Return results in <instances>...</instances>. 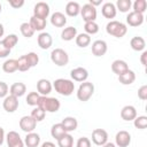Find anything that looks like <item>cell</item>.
Returning <instances> with one entry per match:
<instances>
[{
	"mask_svg": "<svg viewBox=\"0 0 147 147\" xmlns=\"http://www.w3.org/2000/svg\"><path fill=\"white\" fill-rule=\"evenodd\" d=\"M88 3H90V5H92L93 7H96V6H99V5H101V3H102V0H90V1H88Z\"/></svg>",
	"mask_w": 147,
	"mask_h": 147,
	"instance_id": "cell-51",
	"label": "cell"
},
{
	"mask_svg": "<svg viewBox=\"0 0 147 147\" xmlns=\"http://www.w3.org/2000/svg\"><path fill=\"white\" fill-rule=\"evenodd\" d=\"M1 41L3 42V45H5L7 48H9V49L11 51V48L15 47L16 44L18 42V37H17L15 33H10V34H8L7 37H5Z\"/></svg>",
	"mask_w": 147,
	"mask_h": 147,
	"instance_id": "cell-34",
	"label": "cell"
},
{
	"mask_svg": "<svg viewBox=\"0 0 147 147\" xmlns=\"http://www.w3.org/2000/svg\"><path fill=\"white\" fill-rule=\"evenodd\" d=\"M77 34H78L77 29L75 26H67L61 32V39L64 40V41H70V40L75 39Z\"/></svg>",
	"mask_w": 147,
	"mask_h": 147,
	"instance_id": "cell-29",
	"label": "cell"
},
{
	"mask_svg": "<svg viewBox=\"0 0 147 147\" xmlns=\"http://www.w3.org/2000/svg\"><path fill=\"white\" fill-rule=\"evenodd\" d=\"M29 24L31 25V28L36 31H42L45 28H46V20H42V18H39V17H36V16H31L30 17V21H29Z\"/></svg>",
	"mask_w": 147,
	"mask_h": 147,
	"instance_id": "cell-28",
	"label": "cell"
},
{
	"mask_svg": "<svg viewBox=\"0 0 147 147\" xmlns=\"http://www.w3.org/2000/svg\"><path fill=\"white\" fill-rule=\"evenodd\" d=\"M57 147H74V138L70 133H64L57 139Z\"/></svg>",
	"mask_w": 147,
	"mask_h": 147,
	"instance_id": "cell-32",
	"label": "cell"
},
{
	"mask_svg": "<svg viewBox=\"0 0 147 147\" xmlns=\"http://www.w3.org/2000/svg\"><path fill=\"white\" fill-rule=\"evenodd\" d=\"M20 31L23 34V37L25 38H31L34 34V30L31 28V25L29 24V22H24L20 25Z\"/></svg>",
	"mask_w": 147,
	"mask_h": 147,
	"instance_id": "cell-36",
	"label": "cell"
},
{
	"mask_svg": "<svg viewBox=\"0 0 147 147\" xmlns=\"http://www.w3.org/2000/svg\"><path fill=\"white\" fill-rule=\"evenodd\" d=\"M25 57L28 60V63H29L30 68H33V67H36L39 63V56L34 52H30V53L25 54Z\"/></svg>",
	"mask_w": 147,
	"mask_h": 147,
	"instance_id": "cell-42",
	"label": "cell"
},
{
	"mask_svg": "<svg viewBox=\"0 0 147 147\" xmlns=\"http://www.w3.org/2000/svg\"><path fill=\"white\" fill-rule=\"evenodd\" d=\"M37 107L41 108L45 113H56V111H59V109L61 107V102L56 98L40 95Z\"/></svg>",
	"mask_w": 147,
	"mask_h": 147,
	"instance_id": "cell-2",
	"label": "cell"
},
{
	"mask_svg": "<svg viewBox=\"0 0 147 147\" xmlns=\"http://www.w3.org/2000/svg\"><path fill=\"white\" fill-rule=\"evenodd\" d=\"M64 133H67V132H65V130H64V127H63V125H62L61 123H56V124H54V125L51 127V136H52L55 140L60 139Z\"/></svg>",
	"mask_w": 147,
	"mask_h": 147,
	"instance_id": "cell-33",
	"label": "cell"
},
{
	"mask_svg": "<svg viewBox=\"0 0 147 147\" xmlns=\"http://www.w3.org/2000/svg\"><path fill=\"white\" fill-rule=\"evenodd\" d=\"M37 42L41 49H48L53 45V38L48 32H40L37 37Z\"/></svg>",
	"mask_w": 147,
	"mask_h": 147,
	"instance_id": "cell-16",
	"label": "cell"
},
{
	"mask_svg": "<svg viewBox=\"0 0 147 147\" xmlns=\"http://www.w3.org/2000/svg\"><path fill=\"white\" fill-rule=\"evenodd\" d=\"M133 125L134 127L139 129V130H144L147 127V116H137L133 119Z\"/></svg>",
	"mask_w": 147,
	"mask_h": 147,
	"instance_id": "cell-41",
	"label": "cell"
},
{
	"mask_svg": "<svg viewBox=\"0 0 147 147\" xmlns=\"http://www.w3.org/2000/svg\"><path fill=\"white\" fill-rule=\"evenodd\" d=\"M107 49H108L107 42L102 39H98L92 42V54L94 56H98V57L103 56L107 53Z\"/></svg>",
	"mask_w": 147,
	"mask_h": 147,
	"instance_id": "cell-13",
	"label": "cell"
},
{
	"mask_svg": "<svg viewBox=\"0 0 147 147\" xmlns=\"http://www.w3.org/2000/svg\"><path fill=\"white\" fill-rule=\"evenodd\" d=\"M36 122H41L44 118H45V116H46V113L41 109V108H39V107H34L33 109H32V111H31V115H30Z\"/></svg>",
	"mask_w": 147,
	"mask_h": 147,
	"instance_id": "cell-40",
	"label": "cell"
},
{
	"mask_svg": "<svg viewBox=\"0 0 147 147\" xmlns=\"http://www.w3.org/2000/svg\"><path fill=\"white\" fill-rule=\"evenodd\" d=\"M140 62L144 67L147 65V51H142V53L140 55Z\"/></svg>",
	"mask_w": 147,
	"mask_h": 147,
	"instance_id": "cell-49",
	"label": "cell"
},
{
	"mask_svg": "<svg viewBox=\"0 0 147 147\" xmlns=\"http://www.w3.org/2000/svg\"><path fill=\"white\" fill-rule=\"evenodd\" d=\"M130 46L133 51L136 52H142L145 51V47H146V41L142 37L140 36H136L133 37L131 40H130Z\"/></svg>",
	"mask_w": 147,
	"mask_h": 147,
	"instance_id": "cell-25",
	"label": "cell"
},
{
	"mask_svg": "<svg viewBox=\"0 0 147 147\" xmlns=\"http://www.w3.org/2000/svg\"><path fill=\"white\" fill-rule=\"evenodd\" d=\"M51 61L57 67H64L69 63V55L62 48H55L51 53Z\"/></svg>",
	"mask_w": 147,
	"mask_h": 147,
	"instance_id": "cell-5",
	"label": "cell"
},
{
	"mask_svg": "<svg viewBox=\"0 0 147 147\" xmlns=\"http://www.w3.org/2000/svg\"><path fill=\"white\" fill-rule=\"evenodd\" d=\"M9 54H10V49L7 48V47L3 45V42L0 40V57H1V59L7 57Z\"/></svg>",
	"mask_w": 147,
	"mask_h": 147,
	"instance_id": "cell-47",
	"label": "cell"
},
{
	"mask_svg": "<svg viewBox=\"0 0 147 147\" xmlns=\"http://www.w3.org/2000/svg\"><path fill=\"white\" fill-rule=\"evenodd\" d=\"M39 98H40V94L38 92H30L28 95H26V105L31 106V107H37L38 105V101H39Z\"/></svg>",
	"mask_w": 147,
	"mask_h": 147,
	"instance_id": "cell-39",
	"label": "cell"
},
{
	"mask_svg": "<svg viewBox=\"0 0 147 147\" xmlns=\"http://www.w3.org/2000/svg\"><path fill=\"white\" fill-rule=\"evenodd\" d=\"M3 34H5V28H3V25L0 23V38L3 37Z\"/></svg>",
	"mask_w": 147,
	"mask_h": 147,
	"instance_id": "cell-53",
	"label": "cell"
},
{
	"mask_svg": "<svg viewBox=\"0 0 147 147\" xmlns=\"http://www.w3.org/2000/svg\"><path fill=\"white\" fill-rule=\"evenodd\" d=\"M144 14H139V13H136V11H130L126 16V23L130 25V26H140L142 23H144Z\"/></svg>",
	"mask_w": 147,
	"mask_h": 147,
	"instance_id": "cell-17",
	"label": "cell"
},
{
	"mask_svg": "<svg viewBox=\"0 0 147 147\" xmlns=\"http://www.w3.org/2000/svg\"><path fill=\"white\" fill-rule=\"evenodd\" d=\"M61 124L63 125V127H64V130H65L67 133H70V132L75 131V130L77 129V126H78L77 119H76L75 117H72V116H67V117H64V118L62 119Z\"/></svg>",
	"mask_w": 147,
	"mask_h": 147,
	"instance_id": "cell-23",
	"label": "cell"
},
{
	"mask_svg": "<svg viewBox=\"0 0 147 147\" xmlns=\"http://www.w3.org/2000/svg\"><path fill=\"white\" fill-rule=\"evenodd\" d=\"M138 98L142 101L147 100V85H142L138 90Z\"/></svg>",
	"mask_w": 147,
	"mask_h": 147,
	"instance_id": "cell-46",
	"label": "cell"
},
{
	"mask_svg": "<svg viewBox=\"0 0 147 147\" xmlns=\"http://www.w3.org/2000/svg\"><path fill=\"white\" fill-rule=\"evenodd\" d=\"M80 15H82V18L85 23L86 22H95V20H96V8L87 2L83 7H80Z\"/></svg>",
	"mask_w": 147,
	"mask_h": 147,
	"instance_id": "cell-6",
	"label": "cell"
},
{
	"mask_svg": "<svg viewBox=\"0 0 147 147\" xmlns=\"http://www.w3.org/2000/svg\"><path fill=\"white\" fill-rule=\"evenodd\" d=\"M49 11H51V9H49L48 3L44 2V1L37 2L33 7V16L42 18V20H46L49 16Z\"/></svg>",
	"mask_w": 147,
	"mask_h": 147,
	"instance_id": "cell-7",
	"label": "cell"
},
{
	"mask_svg": "<svg viewBox=\"0 0 147 147\" xmlns=\"http://www.w3.org/2000/svg\"><path fill=\"white\" fill-rule=\"evenodd\" d=\"M23 141L26 147H38L40 144V136L36 132H30L26 133Z\"/></svg>",
	"mask_w": 147,
	"mask_h": 147,
	"instance_id": "cell-24",
	"label": "cell"
},
{
	"mask_svg": "<svg viewBox=\"0 0 147 147\" xmlns=\"http://www.w3.org/2000/svg\"><path fill=\"white\" fill-rule=\"evenodd\" d=\"M117 77H118V82L122 85H131L136 80V74H134V71H132L130 69L127 71H125L124 74L117 76Z\"/></svg>",
	"mask_w": 147,
	"mask_h": 147,
	"instance_id": "cell-27",
	"label": "cell"
},
{
	"mask_svg": "<svg viewBox=\"0 0 147 147\" xmlns=\"http://www.w3.org/2000/svg\"><path fill=\"white\" fill-rule=\"evenodd\" d=\"M7 147H24V141L16 131H9L6 134Z\"/></svg>",
	"mask_w": 147,
	"mask_h": 147,
	"instance_id": "cell-9",
	"label": "cell"
},
{
	"mask_svg": "<svg viewBox=\"0 0 147 147\" xmlns=\"http://www.w3.org/2000/svg\"><path fill=\"white\" fill-rule=\"evenodd\" d=\"M94 93V85L91 82H83L80 83L78 90H77V99L79 101L86 102L88 101Z\"/></svg>",
	"mask_w": 147,
	"mask_h": 147,
	"instance_id": "cell-4",
	"label": "cell"
},
{
	"mask_svg": "<svg viewBox=\"0 0 147 147\" xmlns=\"http://www.w3.org/2000/svg\"><path fill=\"white\" fill-rule=\"evenodd\" d=\"M52 82L46 78H41L37 82V92L42 96H48V94L52 92Z\"/></svg>",
	"mask_w": 147,
	"mask_h": 147,
	"instance_id": "cell-14",
	"label": "cell"
},
{
	"mask_svg": "<svg viewBox=\"0 0 147 147\" xmlns=\"http://www.w3.org/2000/svg\"><path fill=\"white\" fill-rule=\"evenodd\" d=\"M76 147H91V140L86 137H80L76 142Z\"/></svg>",
	"mask_w": 147,
	"mask_h": 147,
	"instance_id": "cell-44",
	"label": "cell"
},
{
	"mask_svg": "<svg viewBox=\"0 0 147 147\" xmlns=\"http://www.w3.org/2000/svg\"><path fill=\"white\" fill-rule=\"evenodd\" d=\"M9 93V87L5 82H0V99L1 98H6Z\"/></svg>",
	"mask_w": 147,
	"mask_h": 147,
	"instance_id": "cell-45",
	"label": "cell"
},
{
	"mask_svg": "<svg viewBox=\"0 0 147 147\" xmlns=\"http://www.w3.org/2000/svg\"><path fill=\"white\" fill-rule=\"evenodd\" d=\"M8 2H9V6L15 9L21 8L24 5V0H8Z\"/></svg>",
	"mask_w": 147,
	"mask_h": 147,
	"instance_id": "cell-48",
	"label": "cell"
},
{
	"mask_svg": "<svg viewBox=\"0 0 147 147\" xmlns=\"http://www.w3.org/2000/svg\"><path fill=\"white\" fill-rule=\"evenodd\" d=\"M5 139H6V134H5V130H3V127H1L0 126V146L3 144V141H5Z\"/></svg>",
	"mask_w": 147,
	"mask_h": 147,
	"instance_id": "cell-50",
	"label": "cell"
},
{
	"mask_svg": "<svg viewBox=\"0 0 147 147\" xmlns=\"http://www.w3.org/2000/svg\"><path fill=\"white\" fill-rule=\"evenodd\" d=\"M53 87L54 90L63 96H69L74 93L75 91V83L71 79H65V78H57L53 82Z\"/></svg>",
	"mask_w": 147,
	"mask_h": 147,
	"instance_id": "cell-1",
	"label": "cell"
},
{
	"mask_svg": "<svg viewBox=\"0 0 147 147\" xmlns=\"http://www.w3.org/2000/svg\"><path fill=\"white\" fill-rule=\"evenodd\" d=\"M51 23L55 28H63L67 24V17L61 11H55L51 15Z\"/></svg>",
	"mask_w": 147,
	"mask_h": 147,
	"instance_id": "cell-21",
	"label": "cell"
},
{
	"mask_svg": "<svg viewBox=\"0 0 147 147\" xmlns=\"http://www.w3.org/2000/svg\"><path fill=\"white\" fill-rule=\"evenodd\" d=\"M18 125L22 131H24L25 133H30V132L34 131V129L37 126V122L31 116H23V117H21Z\"/></svg>",
	"mask_w": 147,
	"mask_h": 147,
	"instance_id": "cell-10",
	"label": "cell"
},
{
	"mask_svg": "<svg viewBox=\"0 0 147 147\" xmlns=\"http://www.w3.org/2000/svg\"><path fill=\"white\" fill-rule=\"evenodd\" d=\"M41 147H57V146H55V144L52 141H45L41 144Z\"/></svg>",
	"mask_w": 147,
	"mask_h": 147,
	"instance_id": "cell-52",
	"label": "cell"
},
{
	"mask_svg": "<svg viewBox=\"0 0 147 147\" xmlns=\"http://www.w3.org/2000/svg\"><path fill=\"white\" fill-rule=\"evenodd\" d=\"M127 70H129V64H127L124 60L117 59V60H115V61L111 63V71H113L115 75H117V76L124 74V72L127 71Z\"/></svg>",
	"mask_w": 147,
	"mask_h": 147,
	"instance_id": "cell-20",
	"label": "cell"
},
{
	"mask_svg": "<svg viewBox=\"0 0 147 147\" xmlns=\"http://www.w3.org/2000/svg\"><path fill=\"white\" fill-rule=\"evenodd\" d=\"M101 147H116V145L114 144V142H106L103 146H101Z\"/></svg>",
	"mask_w": 147,
	"mask_h": 147,
	"instance_id": "cell-54",
	"label": "cell"
},
{
	"mask_svg": "<svg viewBox=\"0 0 147 147\" xmlns=\"http://www.w3.org/2000/svg\"><path fill=\"white\" fill-rule=\"evenodd\" d=\"M101 14H102V16L106 17V18H109V20L115 18V16H116V14H117V9H116V7H115V3L109 2V1L105 2V3L102 5V7H101Z\"/></svg>",
	"mask_w": 147,
	"mask_h": 147,
	"instance_id": "cell-18",
	"label": "cell"
},
{
	"mask_svg": "<svg viewBox=\"0 0 147 147\" xmlns=\"http://www.w3.org/2000/svg\"><path fill=\"white\" fill-rule=\"evenodd\" d=\"M70 76H71V79L75 80V82H79V83H83V82H86L87 78H88V71L83 68V67H77L75 69H72L70 71Z\"/></svg>",
	"mask_w": 147,
	"mask_h": 147,
	"instance_id": "cell-15",
	"label": "cell"
},
{
	"mask_svg": "<svg viewBox=\"0 0 147 147\" xmlns=\"http://www.w3.org/2000/svg\"><path fill=\"white\" fill-rule=\"evenodd\" d=\"M115 7L121 13H127L132 7V2L131 0H117Z\"/></svg>",
	"mask_w": 147,
	"mask_h": 147,
	"instance_id": "cell-35",
	"label": "cell"
},
{
	"mask_svg": "<svg viewBox=\"0 0 147 147\" xmlns=\"http://www.w3.org/2000/svg\"><path fill=\"white\" fill-rule=\"evenodd\" d=\"M2 70L6 74H13L18 70L17 68V60L15 59H8L2 63Z\"/></svg>",
	"mask_w": 147,
	"mask_h": 147,
	"instance_id": "cell-31",
	"label": "cell"
},
{
	"mask_svg": "<svg viewBox=\"0 0 147 147\" xmlns=\"http://www.w3.org/2000/svg\"><path fill=\"white\" fill-rule=\"evenodd\" d=\"M106 31L108 34L116 37V38H123L126 32H127V26L126 24L119 22V21H109L106 25Z\"/></svg>",
	"mask_w": 147,
	"mask_h": 147,
	"instance_id": "cell-3",
	"label": "cell"
},
{
	"mask_svg": "<svg viewBox=\"0 0 147 147\" xmlns=\"http://www.w3.org/2000/svg\"><path fill=\"white\" fill-rule=\"evenodd\" d=\"M99 24L96 22H86L84 24V30H85V33H87L88 36L91 34H95L99 32Z\"/></svg>",
	"mask_w": 147,
	"mask_h": 147,
	"instance_id": "cell-37",
	"label": "cell"
},
{
	"mask_svg": "<svg viewBox=\"0 0 147 147\" xmlns=\"http://www.w3.org/2000/svg\"><path fill=\"white\" fill-rule=\"evenodd\" d=\"M75 41H76V45L80 48H85L87 47L90 44H91V37L87 34V33H78L75 38Z\"/></svg>",
	"mask_w": 147,
	"mask_h": 147,
	"instance_id": "cell-30",
	"label": "cell"
},
{
	"mask_svg": "<svg viewBox=\"0 0 147 147\" xmlns=\"http://www.w3.org/2000/svg\"><path fill=\"white\" fill-rule=\"evenodd\" d=\"M20 106V102H18V98L9 94L7 95L5 99H3V102H2V107L3 109L7 111V113H14L17 110Z\"/></svg>",
	"mask_w": 147,
	"mask_h": 147,
	"instance_id": "cell-11",
	"label": "cell"
},
{
	"mask_svg": "<svg viewBox=\"0 0 147 147\" xmlns=\"http://www.w3.org/2000/svg\"><path fill=\"white\" fill-rule=\"evenodd\" d=\"M131 144V134L125 131L121 130L115 136V145L117 147H127Z\"/></svg>",
	"mask_w": 147,
	"mask_h": 147,
	"instance_id": "cell-12",
	"label": "cell"
},
{
	"mask_svg": "<svg viewBox=\"0 0 147 147\" xmlns=\"http://www.w3.org/2000/svg\"><path fill=\"white\" fill-rule=\"evenodd\" d=\"M146 7H147L146 0H136L132 3V8H133L132 11H136V13H139V14H144L146 11Z\"/></svg>",
	"mask_w": 147,
	"mask_h": 147,
	"instance_id": "cell-38",
	"label": "cell"
},
{
	"mask_svg": "<svg viewBox=\"0 0 147 147\" xmlns=\"http://www.w3.org/2000/svg\"><path fill=\"white\" fill-rule=\"evenodd\" d=\"M17 68H18V70L22 71V72L28 71L29 69H31L30 65H29V63H28V60H26L25 55H22L21 57L17 59Z\"/></svg>",
	"mask_w": 147,
	"mask_h": 147,
	"instance_id": "cell-43",
	"label": "cell"
},
{
	"mask_svg": "<svg viewBox=\"0 0 147 147\" xmlns=\"http://www.w3.org/2000/svg\"><path fill=\"white\" fill-rule=\"evenodd\" d=\"M65 14L70 17H76L77 15L80 14V6L76 1H69L65 5Z\"/></svg>",
	"mask_w": 147,
	"mask_h": 147,
	"instance_id": "cell-26",
	"label": "cell"
},
{
	"mask_svg": "<svg viewBox=\"0 0 147 147\" xmlns=\"http://www.w3.org/2000/svg\"><path fill=\"white\" fill-rule=\"evenodd\" d=\"M1 10H2V5H1V2H0V13H1Z\"/></svg>",
	"mask_w": 147,
	"mask_h": 147,
	"instance_id": "cell-55",
	"label": "cell"
},
{
	"mask_svg": "<svg viewBox=\"0 0 147 147\" xmlns=\"http://www.w3.org/2000/svg\"><path fill=\"white\" fill-rule=\"evenodd\" d=\"M26 92V86L24 83H21V82H17V83H14L10 87H9V94L16 96V98H21L25 94Z\"/></svg>",
	"mask_w": 147,
	"mask_h": 147,
	"instance_id": "cell-22",
	"label": "cell"
},
{
	"mask_svg": "<svg viewBox=\"0 0 147 147\" xmlns=\"http://www.w3.org/2000/svg\"><path fill=\"white\" fill-rule=\"evenodd\" d=\"M92 141L96 146H103L108 142V133L103 129H94L92 131Z\"/></svg>",
	"mask_w": 147,
	"mask_h": 147,
	"instance_id": "cell-8",
	"label": "cell"
},
{
	"mask_svg": "<svg viewBox=\"0 0 147 147\" xmlns=\"http://www.w3.org/2000/svg\"><path fill=\"white\" fill-rule=\"evenodd\" d=\"M121 117L123 121L125 122H130V121H133L136 117H137V109L136 107L131 106V105H127V106H124L121 110Z\"/></svg>",
	"mask_w": 147,
	"mask_h": 147,
	"instance_id": "cell-19",
	"label": "cell"
}]
</instances>
